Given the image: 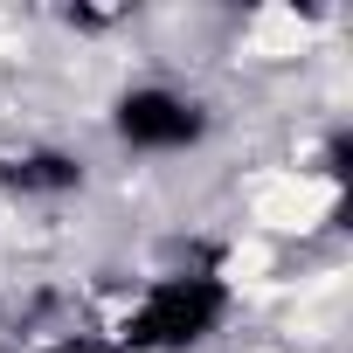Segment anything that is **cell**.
<instances>
[{"mask_svg": "<svg viewBox=\"0 0 353 353\" xmlns=\"http://www.w3.org/2000/svg\"><path fill=\"white\" fill-rule=\"evenodd\" d=\"M339 188L325 181V173H305V166H284V173H263V181L250 188V215H256V236H305L332 215Z\"/></svg>", "mask_w": 353, "mask_h": 353, "instance_id": "1", "label": "cell"}, {"mask_svg": "<svg viewBox=\"0 0 353 353\" xmlns=\"http://www.w3.org/2000/svg\"><path fill=\"white\" fill-rule=\"evenodd\" d=\"M305 42H312V28H305V14H291V8H263V14L250 21V49L270 56V63H277V56H298Z\"/></svg>", "mask_w": 353, "mask_h": 353, "instance_id": "2", "label": "cell"}, {"mask_svg": "<svg viewBox=\"0 0 353 353\" xmlns=\"http://www.w3.org/2000/svg\"><path fill=\"white\" fill-rule=\"evenodd\" d=\"M270 263H277V250H270L263 236H243V243L222 256V277L243 284V291H256V284H270Z\"/></svg>", "mask_w": 353, "mask_h": 353, "instance_id": "3", "label": "cell"}]
</instances>
